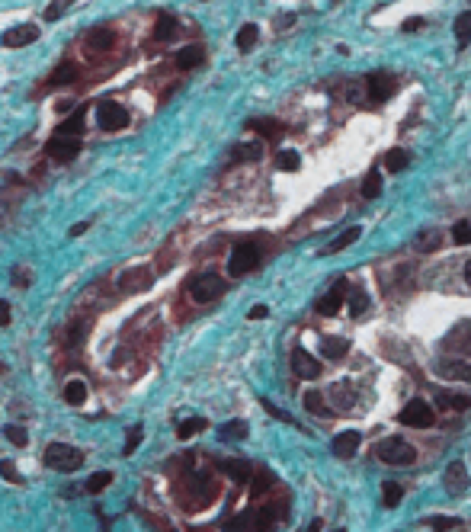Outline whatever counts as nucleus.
I'll list each match as a JSON object with an SVG mask.
<instances>
[{"instance_id": "nucleus-1", "label": "nucleus", "mask_w": 471, "mask_h": 532, "mask_svg": "<svg viewBox=\"0 0 471 532\" xmlns=\"http://www.w3.org/2000/svg\"><path fill=\"white\" fill-rule=\"evenodd\" d=\"M42 461H46L48 468H55V471H74V468L84 465V452L68 446V442H52V446H46Z\"/></svg>"}, {"instance_id": "nucleus-2", "label": "nucleus", "mask_w": 471, "mask_h": 532, "mask_svg": "<svg viewBox=\"0 0 471 532\" xmlns=\"http://www.w3.org/2000/svg\"><path fill=\"white\" fill-rule=\"evenodd\" d=\"M375 452H379V459L388 461V465H411V461L417 459L413 446L407 439H401V436H388V439H381L379 446H375Z\"/></svg>"}, {"instance_id": "nucleus-3", "label": "nucleus", "mask_w": 471, "mask_h": 532, "mask_svg": "<svg viewBox=\"0 0 471 532\" xmlns=\"http://www.w3.org/2000/svg\"><path fill=\"white\" fill-rule=\"evenodd\" d=\"M221 292H225V279L215 273H199L189 282V298H193L196 305H208V301H215Z\"/></svg>"}, {"instance_id": "nucleus-4", "label": "nucleus", "mask_w": 471, "mask_h": 532, "mask_svg": "<svg viewBox=\"0 0 471 532\" xmlns=\"http://www.w3.org/2000/svg\"><path fill=\"white\" fill-rule=\"evenodd\" d=\"M257 263H260V247L253 241H240L238 247L231 250V256H228V273L247 276L250 269H257Z\"/></svg>"}, {"instance_id": "nucleus-5", "label": "nucleus", "mask_w": 471, "mask_h": 532, "mask_svg": "<svg viewBox=\"0 0 471 532\" xmlns=\"http://www.w3.org/2000/svg\"><path fill=\"white\" fill-rule=\"evenodd\" d=\"M398 420L404 423V427H417V429H426L436 423V414H433V407L423 401V397H413V401H407L404 407H401Z\"/></svg>"}, {"instance_id": "nucleus-6", "label": "nucleus", "mask_w": 471, "mask_h": 532, "mask_svg": "<svg viewBox=\"0 0 471 532\" xmlns=\"http://www.w3.org/2000/svg\"><path fill=\"white\" fill-rule=\"evenodd\" d=\"M97 125L103 132H119V128L129 125V109L116 100H103L97 106Z\"/></svg>"}, {"instance_id": "nucleus-7", "label": "nucleus", "mask_w": 471, "mask_h": 532, "mask_svg": "<svg viewBox=\"0 0 471 532\" xmlns=\"http://www.w3.org/2000/svg\"><path fill=\"white\" fill-rule=\"evenodd\" d=\"M46 154L58 164H71L74 157L80 154V138H68V135H55L52 141L46 145Z\"/></svg>"}, {"instance_id": "nucleus-8", "label": "nucleus", "mask_w": 471, "mask_h": 532, "mask_svg": "<svg viewBox=\"0 0 471 532\" xmlns=\"http://www.w3.org/2000/svg\"><path fill=\"white\" fill-rule=\"evenodd\" d=\"M116 282L122 292H144L151 286V273H148V266H132L125 273H119Z\"/></svg>"}, {"instance_id": "nucleus-9", "label": "nucleus", "mask_w": 471, "mask_h": 532, "mask_svg": "<svg viewBox=\"0 0 471 532\" xmlns=\"http://www.w3.org/2000/svg\"><path fill=\"white\" fill-rule=\"evenodd\" d=\"M36 38H39V26L23 23V26H14V29L4 32V38H0V42L7 45V48H23V45H33Z\"/></svg>"}, {"instance_id": "nucleus-10", "label": "nucleus", "mask_w": 471, "mask_h": 532, "mask_svg": "<svg viewBox=\"0 0 471 532\" xmlns=\"http://www.w3.org/2000/svg\"><path fill=\"white\" fill-rule=\"evenodd\" d=\"M292 369H295L298 378H317L321 375V363H317L308 350H302V346L292 350Z\"/></svg>"}, {"instance_id": "nucleus-11", "label": "nucleus", "mask_w": 471, "mask_h": 532, "mask_svg": "<svg viewBox=\"0 0 471 532\" xmlns=\"http://www.w3.org/2000/svg\"><path fill=\"white\" fill-rule=\"evenodd\" d=\"M366 87H369V100H372V103H385L388 96L394 93V77H388V74H381V71H375V74H369Z\"/></svg>"}, {"instance_id": "nucleus-12", "label": "nucleus", "mask_w": 471, "mask_h": 532, "mask_svg": "<svg viewBox=\"0 0 471 532\" xmlns=\"http://www.w3.org/2000/svg\"><path fill=\"white\" fill-rule=\"evenodd\" d=\"M78 77H80V68H78V64H74V61H61L58 68L48 74V80L42 83V87H46V90H52V87H71Z\"/></svg>"}, {"instance_id": "nucleus-13", "label": "nucleus", "mask_w": 471, "mask_h": 532, "mask_svg": "<svg viewBox=\"0 0 471 532\" xmlns=\"http://www.w3.org/2000/svg\"><path fill=\"white\" fill-rule=\"evenodd\" d=\"M346 282H337V286L334 288H330V292L327 295H324V298L321 301H317V314H327V318H330V314H337V311H340V308H343V301H346Z\"/></svg>"}, {"instance_id": "nucleus-14", "label": "nucleus", "mask_w": 471, "mask_h": 532, "mask_svg": "<svg viewBox=\"0 0 471 532\" xmlns=\"http://www.w3.org/2000/svg\"><path fill=\"white\" fill-rule=\"evenodd\" d=\"M218 471H225L228 478L238 481V484H247V481L253 478L250 461H244V459H221L218 461Z\"/></svg>"}, {"instance_id": "nucleus-15", "label": "nucleus", "mask_w": 471, "mask_h": 532, "mask_svg": "<svg viewBox=\"0 0 471 532\" xmlns=\"http://www.w3.org/2000/svg\"><path fill=\"white\" fill-rule=\"evenodd\" d=\"M87 48L90 51H110L112 45H116V29H110V26H97V29L87 32Z\"/></svg>"}, {"instance_id": "nucleus-16", "label": "nucleus", "mask_w": 471, "mask_h": 532, "mask_svg": "<svg viewBox=\"0 0 471 532\" xmlns=\"http://www.w3.org/2000/svg\"><path fill=\"white\" fill-rule=\"evenodd\" d=\"M359 442H362L359 429H343V433L334 436V452L340 455V459H353L356 449H359Z\"/></svg>"}, {"instance_id": "nucleus-17", "label": "nucleus", "mask_w": 471, "mask_h": 532, "mask_svg": "<svg viewBox=\"0 0 471 532\" xmlns=\"http://www.w3.org/2000/svg\"><path fill=\"white\" fill-rule=\"evenodd\" d=\"M445 491L449 494H465L468 491V471H465L462 461H452L445 468Z\"/></svg>"}, {"instance_id": "nucleus-18", "label": "nucleus", "mask_w": 471, "mask_h": 532, "mask_svg": "<svg viewBox=\"0 0 471 532\" xmlns=\"http://www.w3.org/2000/svg\"><path fill=\"white\" fill-rule=\"evenodd\" d=\"M439 375L443 378H455V382H471V363L465 359H449V363H439Z\"/></svg>"}, {"instance_id": "nucleus-19", "label": "nucleus", "mask_w": 471, "mask_h": 532, "mask_svg": "<svg viewBox=\"0 0 471 532\" xmlns=\"http://www.w3.org/2000/svg\"><path fill=\"white\" fill-rule=\"evenodd\" d=\"M84 119H87V109H74L71 115H68L65 122H61L58 128H55V135H68V138H80L84 135Z\"/></svg>"}, {"instance_id": "nucleus-20", "label": "nucleus", "mask_w": 471, "mask_h": 532, "mask_svg": "<svg viewBox=\"0 0 471 532\" xmlns=\"http://www.w3.org/2000/svg\"><path fill=\"white\" fill-rule=\"evenodd\" d=\"M202 58H206V51H202V45H186V48L176 51V68L180 71H189V68H199Z\"/></svg>"}, {"instance_id": "nucleus-21", "label": "nucleus", "mask_w": 471, "mask_h": 532, "mask_svg": "<svg viewBox=\"0 0 471 532\" xmlns=\"http://www.w3.org/2000/svg\"><path fill=\"white\" fill-rule=\"evenodd\" d=\"M436 404L443 410H465V407H471V397L468 395H455V391H439Z\"/></svg>"}, {"instance_id": "nucleus-22", "label": "nucleus", "mask_w": 471, "mask_h": 532, "mask_svg": "<svg viewBox=\"0 0 471 532\" xmlns=\"http://www.w3.org/2000/svg\"><path fill=\"white\" fill-rule=\"evenodd\" d=\"M272 471L270 468H260V471H253V478H250V497H263L266 491L272 487Z\"/></svg>"}, {"instance_id": "nucleus-23", "label": "nucleus", "mask_w": 471, "mask_h": 532, "mask_svg": "<svg viewBox=\"0 0 471 532\" xmlns=\"http://www.w3.org/2000/svg\"><path fill=\"white\" fill-rule=\"evenodd\" d=\"M206 427H208V420H206V417H189V420H183L180 427H176V439H183V442H186V439H193L196 433H202V429H206Z\"/></svg>"}, {"instance_id": "nucleus-24", "label": "nucleus", "mask_w": 471, "mask_h": 532, "mask_svg": "<svg viewBox=\"0 0 471 532\" xmlns=\"http://www.w3.org/2000/svg\"><path fill=\"white\" fill-rule=\"evenodd\" d=\"M359 234H362V231H359V228H356V224H353V228H346V231H343V234L337 237L334 244H327V247H324L321 254H324V256H330V254H337V250H346V247H349V244H353V241H359Z\"/></svg>"}, {"instance_id": "nucleus-25", "label": "nucleus", "mask_w": 471, "mask_h": 532, "mask_svg": "<svg viewBox=\"0 0 471 532\" xmlns=\"http://www.w3.org/2000/svg\"><path fill=\"white\" fill-rule=\"evenodd\" d=\"M174 32H176V19L170 16V13H161L157 23H154V38H157V42H170Z\"/></svg>"}, {"instance_id": "nucleus-26", "label": "nucleus", "mask_w": 471, "mask_h": 532, "mask_svg": "<svg viewBox=\"0 0 471 532\" xmlns=\"http://www.w3.org/2000/svg\"><path fill=\"white\" fill-rule=\"evenodd\" d=\"M263 157V145H260V141H247V145H238L231 151V160H260Z\"/></svg>"}, {"instance_id": "nucleus-27", "label": "nucleus", "mask_w": 471, "mask_h": 532, "mask_svg": "<svg viewBox=\"0 0 471 532\" xmlns=\"http://www.w3.org/2000/svg\"><path fill=\"white\" fill-rule=\"evenodd\" d=\"M65 401L71 404V407L84 404V401H87V382H80V378H71V382L65 385Z\"/></svg>"}, {"instance_id": "nucleus-28", "label": "nucleus", "mask_w": 471, "mask_h": 532, "mask_svg": "<svg viewBox=\"0 0 471 532\" xmlns=\"http://www.w3.org/2000/svg\"><path fill=\"white\" fill-rule=\"evenodd\" d=\"M411 164V154L404 151V147H391V151L385 154V170H391V173H401L404 167Z\"/></svg>"}, {"instance_id": "nucleus-29", "label": "nucleus", "mask_w": 471, "mask_h": 532, "mask_svg": "<svg viewBox=\"0 0 471 532\" xmlns=\"http://www.w3.org/2000/svg\"><path fill=\"white\" fill-rule=\"evenodd\" d=\"M247 128H250V132H260L263 138H276V135H282V125H279L276 119H250V122H247Z\"/></svg>"}, {"instance_id": "nucleus-30", "label": "nucleus", "mask_w": 471, "mask_h": 532, "mask_svg": "<svg viewBox=\"0 0 471 532\" xmlns=\"http://www.w3.org/2000/svg\"><path fill=\"white\" fill-rule=\"evenodd\" d=\"M321 353H324L327 359H340V356H346V353H349V343H346L343 337H327V340L321 343Z\"/></svg>"}, {"instance_id": "nucleus-31", "label": "nucleus", "mask_w": 471, "mask_h": 532, "mask_svg": "<svg viewBox=\"0 0 471 532\" xmlns=\"http://www.w3.org/2000/svg\"><path fill=\"white\" fill-rule=\"evenodd\" d=\"M257 36H260V29H257L253 23L240 26V29H238V48H240V51H250L253 45H257Z\"/></svg>"}, {"instance_id": "nucleus-32", "label": "nucleus", "mask_w": 471, "mask_h": 532, "mask_svg": "<svg viewBox=\"0 0 471 532\" xmlns=\"http://www.w3.org/2000/svg\"><path fill=\"white\" fill-rule=\"evenodd\" d=\"M74 4H78V0H52V4H48L46 10H42V16H46L48 23H55V19H61V16H65V13L71 10Z\"/></svg>"}, {"instance_id": "nucleus-33", "label": "nucleus", "mask_w": 471, "mask_h": 532, "mask_svg": "<svg viewBox=\"0 0 471 532\" xmlns=\"http://www.w3.org/2000/svg\"><path fill=\"white\" fill-rule=\"evenodd\" d=\"M366 311H369V295L362 292V288H353V292H349V314H353V318H362Z\"/></svg>"}, {"instance_id": "nucleus-34", "label": "nucleus", "mask_w": 471, "mask_h": 532, "mask_svg": "<svg viewBox=\"0 0 471 532\" xmlns=\"http://www.w3.org/2000/svg\"><path fill=\"white\" fill-rule=\"evenodd\" d=\"M276 167L285 173H295L298 167H302V157H298V151H279L276 154Z\"/></svg>"}, {"instance_id": "nucleus-35", "label": "nucleus", "mask_w": 471, "mask_h": 532, "mask_svg": "<svg viewBox=\"0 0 471 532\" xmlns=\"http://www.w3.org/2000/svg\"><path fill=\"white\" fill-rule=\"evenodd\" d=\"M379 192H381V170L375 167V170H369L366 183H362V196H366V199H375Z\"/></svg>"}, {"instance_id": "nucleus-36", "label": "nucleus", "mask_w": 471, "mask_h": 532, "mask_svg": "<svg viewBox=\"0 0 471 532\" xmlns=\"http://www.w3.org/2000/svg\"><path fill=\"white\" fill-rule=\"evenodd\" d=\"M253 523H257L260 532H272V526H276V510H272V506H263L260 513H253Z\"/></svg>"}, {"instance_id": "nucleus-37", "label": "nucleus", "mask_w": 471, "mask_h": 532, "mask_svg": "<svg viewBox=\"0 0 471 532\" xmlns=\"http://www.w3.org/2000/svg\"><path fill=\"white\" fill-rule=\"evenodd\" d=\"M218 436H221V439H244V436H247V423H244V420L225 423V427L218 429Z\"/></svg>"}, {"instance_id": "nucleus-38", "label": "nucleus", "mask_w": 471, "mask_h": 532, "mask_svg": "<svg viewBox=\"0 0 471 532\" xmlns=\"http://www.w3.org/2000/svg\"><path fill=\"white\" fill-rule=\"evenodd\" d=\"M142 436H144V427H142V423H135V427H129V436H125V446H122V452H125V455H135V449L142 446Z\"/></svg>"}, {"instance_id": "nucleus-39", "label": "nucleus", "mask_w": 471, "mask_h": 532, "mask_svg": "<svg viewBox=\"0 0 471 532\" xmlns=\"http://www.w3.org/2000/svg\"><path fill=\"white\" fill-rule=\"evenodd\" d=\"M253 513H240V516L228 519L225 523V532H253Z\"/></svg>"}, {"instance_id": "nucleus-40", "label": "nucleus", "mask_w": 471, "mask_h": 532, "mask_svg": "<svg viewBox=\"0 0 471 532\" xmlns=\"http://www.w3.org/2000/svg\"><path fill=\"white\" fill-rule=\"evenodd\" d=\"M455 36H458V45H468V38H471V10L468 13H462V16L455 19Z\"/></svg>"}, {"instance_id": "nucleus-41", "label": "nucleus", "mask_w": 471, "mask_h": 532, "mask_svg": "<svg viewBox=\"0 0 471 532\" xmlns=\"http://www.w3.org/2000/svg\"><path fill=\"white\" fill-rule=\"evenodd\" d=\"M413 247L420 250V254H430V250L439 247V231H423V234L413 241Z\"/></svg>"}, {"instance_id": "nucleus-42", "label": "nucleus", "mask_w": 471, "mask_h": 532, "mask_svg": "<svg viewBox=\"0 0 471 532\" xmlns=\"http://www.w3.org/2000/svg\"><path fill=\"white\" fill-rule=\"evenodd\" d=\"M305 407H308L311 414H327V404H324L321 391H305Z\"/></svg>"}, {"instance_id": "nucleus-43", "label": "nucleus", "mask_w": 471, "mask_h": 532, "mask_svg": "<svg viewBox=\"0 0 471 532\" xmlns=\"http://www.w3.org/2000/svg\"><path fill=\"white\" fill-rule=\"evenodd\" d=\"M87 320L80 318V320H74L71 327H68V346H80V340H84V333H87Z\"/></svg>"}, {"instance_id": "nucleus-44", "label": "nucleus", "mask_w": 471, "mask_h": 532, "mask_svg": "<svg viewBox=\"0 0 471 532\" xmlns=\"http://www.w3.org/2000/svg\"><path fill=\"white\" fill-rule=\"evenodd\" d=\"M110 484H112V471H100V474H93V478H87V491L90 494H100Z\"/></svg>"}, {"instance_id": "nucleus-45", "label": "nucleus", "mask_w": 471, "mask_h": 532, "mask_svg": "<svg viewBox=\"0 0 471 532\" xmlns=\"http://www.w3.org/2000/svg\"><path fill=\"white\" fill-rule=\"evenodd\" d=\"M381 494H385V497H381V504H385L388 510L401 504V484H394V481H388V484L381 487Z\"/></svg>"}, {"instance_id": "nucleus-46", "label": "nucleus", "mask_w": 471, "mask_h": 532, "mask_svg": "<svg viewBox=\"0 0 471 532\" xmlns=\"http://www.w3.org/2000/svg\"><path fill=\"white\" fill-rule=\"evenodd\" d=\"M4 436H7L14 446H26L29 442V433L23 427H16V423H10V427H4Z\"/></svg>"}, {"instance_id": "nucleus-47", "label": "nucleus", "mask_w": 471, "mask_h": 532, "mask_svg": "<svg viewBox=\"0 0 471 532\" xmlns=\"http://www.w3.org/2000/svg\"><path fill=\"white\" fill-rule=\"evenodd\" d=\"M330 397H334L337 407H349V404H353V395H349L346 385H334V388H330Z\"/></svg>"}, {"instance_id": "nucleus-48", "label": "nucleus", "mask_w": 471, "mask_h": 532, "mask_svg": "<svg viewBox=\"0 0 471 532\" xmlns=\"http://www.w3.org/2000/svg\"><path fill=\"white\" fill-rule=\"evenodd\" d=\"M452 241H455V244H471V224L458 221L455 228H452Z\"/></svg>"}, {"instance_id": "nucleus-49", "label": "nucleus", "mask_w": 471, "mask_h": 532, "mask_svg": "<svg viewBox=\"0 0 471 532\" xmlns=\"http://www.w3.org/2000/svg\"><path fill=\"white\" fill-rule=\"evenodd\" d=\"M260 404H263V410H270V414H272V417H276V420H285V423H289V420H292V417H289V414H285V410H279V407H276V404H272V401H266V397H260Z\"/></svg>"}, {"instance_id": "nucleus-50", "label": "nucleus", "mask_w": 471, "mask_h": 532, "mask_svg": "<svg viewBox=\"0 0 471 532\" xmlns=\"http://www.w3.org/2000/svg\"><path fill=\"white\" fill-rule=\"evenodd\" d=\"M430 523H433V529L443 532V529H452V526H458V519H455V516H433Z\"/></svg>"}, {"instance_id": "nucleus-51", "label": "nucleus", "mask_w": 471, "mask_h": 532, "mask_svg": "<svg viewBox=\"0 0 471 532\" xmlns=\"http://www.w3.org/2000/svg\"><path fill=\"white\" fill-rule=\"evenodd\" d=\"M0 471H4V478H7V481H14V484H16V481H20V474H16V465H14V461H10V459H4V461H0Z\"/></svg>"}, {"instance_id": "nucleus-52", "label": "nucleus", "mask_w": 471, "mask_h": 532, "mask_svg": "<svg viewBox=\"0 0 471 532\" xmlns=\"http://www.w3.org/2000/svg\"><path fill=\"white\" fill-rule=\"evenodd\" d=\"M266 314H270V308H266V305H253V308H250V314H247V318H250V320H263Z\"/></svg>"}, {"instance_id": "nucleus-53", "label": "nucleus", "mask_w": 471, "mask_h": 532, "mask_svg": "<svg viewBox=\"0 0 471 532\" xmlns=\"http://www.w3.org/2000/svg\"><path fill=\"white\" fill-rule=\"evenodd\" d=\"M0 324H10V301L0 298Z\"/></svg>"}, {"instance_id": "nucleus-54", "label": "nucleus", "mask_w": 471, "mask_h": 532, "mask_svg": "<svg viewBox=\"0 0 471 532\" xmlns=\"http://www.w3.org/2000/svg\"><path fill=\"white\" fill-rule=\"evenodd\" d=\"M420 26H423V19H413V16L404 19V29H407V32H411V29H420Z\"/></svg>"}, {"instance_id": "nucleus-55", "label": "nucleus", "mask_w": 471, "mask_h": 532, "mask_svg": "<svg viewBox=\"0 0 471 532\" xmlns=\"http://www.w3.org/2000/svg\"><path fill=\"white\" fill-rule=\"evenodd\" d=\"M84 231H87V221H78V224H74V228H71V237H80V234H84Z\"/></svg>"}, {"instance_id": "nucleus-56", "label": "nucleus", "mask_w": 471, "mask_h": 532, "mask_svg": "<svg viewBox=\"0 0 471 532\" xmlns=\"http://www.w3.org/2000/svg\"><path fill=\"white\" fill-rule=\"evenodd\" d=\"M305 532H321V519H311L308 529H305Z\"/></svg>"}, {"instance_id": "nucleus-57", "label": "nucleus", "mask_w": 471, "mask_h": 532, "mask_svg": "<svg viewBox=\"0 0 471 532\" xmlns=\"http://www.w3.org/2000/svg\"><path fill=\"white\" fill-rule=\"evenodd\" d=\"M465 282H468V286H471V260L465 263Z\"/></svg>"}, {"instance_id": "nucleus-58", "label": "nucleus", "mask_w": 471, "mask_h": 532, "mask_svg": "<svg viewBox=\"0 0 471 532\" xmlns=\"http://www.w3.org/2000/svg\"><path fill=\"white\" fill-rule=\"evenodd\" d=\"M0 372H4V363H0Z\"/></svg>"}, {"instance_id": "nucleus-59", "label": "nucleus", "mask_w": 471, "mask_h": 532, "mask_svg": "<svg viewBox=\"0 0 471 532\" xmlns=\"http://www.w3.org/2000/svg\"><path fill=\"white\" fill-rule=\"evenodd\" d=\"M340 532H343V529H340Z\"/></svg>"}]
</instances>
